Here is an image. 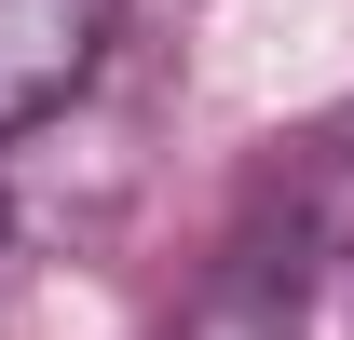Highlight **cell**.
Returning a JSON list of instances; mask_svg holds the SVG:
<instances>
[{
  "label": "cell",
  "mask_w": 354,
  "mask_h": 340,
  "mask_svg": "<svg viewBox=\"0 0 354 340\" xmlns=\"http://www.w3.org/2000/svg\"><path fill=\"white\" fill-rule=\"evenodd\" d=\"M191 340H300V272H218L205 286V313H191Z\"/></svg>",
  "instance_id": "obj_2"
},
{
  "label": "cell",
  "mask_w": 354,
  "mask_h": 340,
  "mask_svg": "<svg viewBox=\"0 0 354 340\" xmlns=\"http://www.w3.org/2000/svg\"><path fill=\"white\" fill-rule=\"evenodd\" d=\"M123 28V0H0V136L55 123L95 82V55Z\"/></svg>",
  "instance_id": "obj_1"
}]
</instances>
